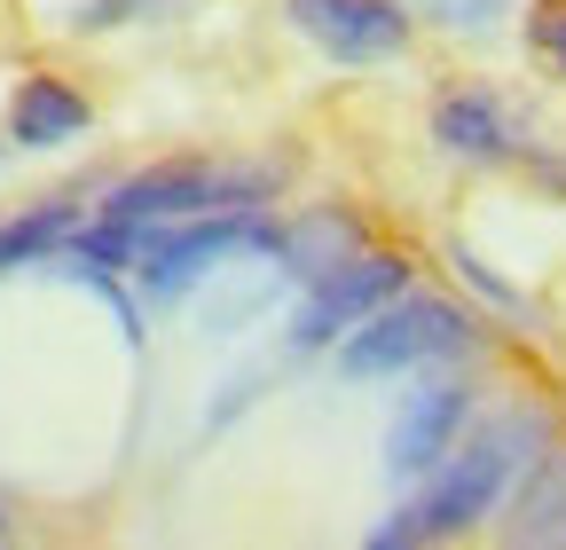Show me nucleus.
Returning a JSON list of instances; mask_svg holds the SVG:
<instances>
[{
    "label": "nucleus",
    "mask_w": 566,
    "mask_h": 550,
    "mask_svg": "<svg viewBox=\"0 0 566 550\" xmlns=\"http://www.w3.org/2000/svg\"><path fill=\"white\" fill-rule=\"evenodd\" d=\"M512 542H543V550L566 542V448L527 472V488L512 504Z\"/></svg>",
    "instance_id": "9b49d317"
},
{
    "label": "nucleus",
    "mask_w": 566,
    "mask_h": 550,
    "mask_svg": "<svg viewBox=\"0 0 566 550\" xmlns=\"http://www.w3.org/2000/svg\"><path fill=\"white\" fill-rule=\"evenodd\" d=\"M268 252L292 267L300 284H315V275H331V267H346L354 252H363V221L338 213V204H315V213H300L292 229H275Z\"/></svg>",
    "instance_id": "1a4fd4ad"
},
{
    "label": "nucleus",
    "mask_w": 566,
    "mask_h": 550,
    "mask_svg": "<svg viewBox=\"0 0 566 550\" xmlns=\"http://www.w3.org/2000/svg\"><path fill=\"white\" fill-rule=\"evenodd\" d=\"M464 417H472V393H464V385H424V393L401 409L394 441H386V464H394V479H424V472H433V464L457 448Z\"/></svg>",
    "instance_id": "0eeeda50"
},
{
    "label": "nucleus",
    "mask_w": 566,
    "mask_h": 550,
    "mask_svg": "<svg viewBox=\"0 0 566 550\" xmlns=\"http://www.w3.org/2000/svg\"><path fill=\"white\" fill-rule=\"evenodd\" d=\"M543 181H551V189H566V158H543Z\"/></svg>",
    "instance_id": "2eb2a0df"
},
{
    "label": "nucleus",
    "mask_w": 566,
    "mask_h": 550,
    "mask_svg": "<svg viewBox=\"0 0 566 550\" xmlns=\"http://www.w3.org/2000/svg\"><path fill=\"white\" fill-rule=\"evenodd\" d=\"M275 244V229L252 213H189L181 229H134V252H126V267L142 275V292L150 299H181L197 275H212L221 260H237V252H268Z\"/></svg>",
    "instance_id": "20e7f679"
},
{
    "label": "nucleus",
    "mask_w": 566,
    "mask_h": 550,
    "mask_svg": "<svg viewBox=\"0 0 566 550\" xmlns=\"http://www.w3.org/2000/svg\"><path fill=\"white\" fill-rule=\"evenodd\" d=\"M71 229H80V213H71V204H40V213L0 221V275H9V267H32V260H48L55 244H71Z\"/></svg>",
    "instance_id": "f8f14e48"
},
{
    "label": "nucleus",
    "mask_w": 566,
    "mask_h": 550,
    "mask_svg": "<svg viewBox=\"0 0 566 550\" xmlns=\"http://www.w3.org/2000/svg\"><path fill=\"white\" fill-rule=\"evenodd\" d=\"M527 433H543V425H535V417H512V425L480 433L464 456L449 448V456L433 464L441 479H433V488H424L409 511H394L370 542H378V550H401V542H441V535H464L472 519H488V504L504 496V479L520 472V441H527Z\"/></svg>",
    "instance_id": "f257e3e1"
},
{
    "label": "nucleus",
    "mask_w": 566,
    "mask_h": 550,
    "mask_svg": "<svg viewBox=\"0 0 566 550\" xmlns=\"http://www.w3.org/2000/svg\"><path fill=\"white\" fill-rule=\"evenodd\" d=\"M283 17L338 63H378V55H394L409 40V17L394 0H292Z\"/></svg>",
    "instance_id": "423d86ee"
},
{
    "label": "nucleus",
    "mask_w": 566,
    "mask_h": 550,
    "mask_svg": "<svg viewBox=\"0 0 566 550\" xmlns=\"http://www.w3.org/2000/svg\"><path fill=\"white\" fill-rule=\"evenodd\" d=\"M9 134L24 150H55V142H71V134H87V95L48 80V72H32L17 87V103H9Z\"/></svg>",
    "instance_id": "9d476101"
},
{
    "label": "nucleus",
    "mask_w": 566,
    "mask_h": 550,
    "mask_svg": "<svg viewBox=\"0 0 566 550\" xmlns=\"http://www.w3.org/2000/svg\"><path fill=\"white\" fill-rule=\"evenodd\" d=\"M527 32H535L543 63L566 80V0H535V9H527Z\"/></svg>",
    "instance_id": "4468645a"
},
{
    "label": "nucleus",
    "mask_w": 566,
    "mask_h": 550,
    "mask_svg": "<svg viewBox=\"0 0 566 550\" xmlns=\"http://www.w3.org/2000/svg\"><path fill=\"white\" fill-rule=\"evenodd\" d=\"M424 17H441L449 32H488L512 17V0H424Z\"/></svg>",
    "instance_id": "ddd939ff"
},
{
    "label": "nucleus",
    "mask_w": 566,
    "mask_h": 550,
    "mask_svg": "<svg viewBox=\"0 0 566 550\" xmlns=\"http://www.w3.org/2000/svg\"><path fill=\"white\" fill-rule=\"evenodd\" d=\"M409 284V260H394V252H354L346 267H331V275H315V292H307V307H300V347H331L338 330H354L370 307H386L394 292Z\"/></svg>",
    "instance_id": "39448f33"
},
{
    "label": "nucleus",
    "mask_w": 566,
    "mask_h": 550,
    "mask_svg": "<svg viewBox=\"0 0 566 550\" xmlns=\"http://www.w3.org/2000/svg\"><path fill=\"white\" fill-rule=\"evenodd\" d=\"M472 347V315L449 307V299H424V292H394L386 307L363 315V330L338 347V370L346 378H386V370H409V362H449Z\"/></svg>",
    "instance_id": "7ed1b4c3"
},
{
    "label": "nucleus",
    "mask_w": 566,
    "mask_h": 550,
    "mask_svg": "<svg viewBox=\"0 0 566 550\" xmlns=\"http://www.w3.org/2000/svg\"><path fill=\"white\" fill-rule=\"evenodd\" d=\"M275 166H212V158H166V166H142L134 181L111 189L103 221H189V213H244V204L275 197Z\"/></svg>",
    "instance_id": "f03ea898"
},
{
    "label": "nucleus",
    "mask_w": 566,
    "mask_h": 550,
    "mask_svg": "<svg viewBox=\"0 0 566 550\" xmlns=\"http://www.w3.org/2000/svg\"><path fill=\"white\" fill-rule=\"evenodd\" d=\"M433 142L449 158H472V166H495V158H520V126L504 118V103L464 87V95H441L433 110Z\"/></svg>",
    "instance_id": "6e6552de"
}]
</instances>
